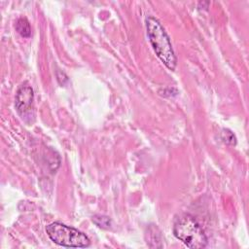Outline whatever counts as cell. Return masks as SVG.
I'll return each instance as SVG.
<instances>
[{
  "mask_svg": "<svg viewBox=\"0 0 249 249\" xmlns=\"http://www.w3.org/2000/svg\"><path fill=\"white\" fill-rule=\"evenodd\" d=\"M146 29L150 43L158 57L169 70H174L176 56L170 39L160 22L153 17H148L146 18Z\"/></svg>",
  "mask_w": 249,
  "mask_h": 249,
  "instance_id": "6da1fadb",
  "label": "cell"
},
{
  "mask_svg": "<svg viewBox=\"0 0 249 249\" xmlns=\"http://www.w3.org/2000/svg\"><path fill=\"white\" fill-rule=\"evenodd\" d=\"M173 233L189 248L200 249L207 245V238L203 230L190 214H182L176 218L173 225Z\"/></svg>",
  "mask_w": 249,
  "mask_h": 249,
  "instance_id": "7a4b0ae2",
  "label": "cell"
},
{
  "mask_svg": "<svg viewBox=\"0 0 249 249\" xmlns=\"http://www.w3.org/2000/svg\"><path fill=\"white\" fill-rule=\"evenodd\" d=\"M46 231L51 240L60 246L86 248L90 245V240L85 233L59 222L48 225Z\"/></svg>",
  "mask_w": 249,
  "mask_h": 249,
  "instance_id": "3957f363",
  "label": "cell"
},
{
  "mask_svg": "<svg viewBox=\"0 0 249 249\" xmlns=\"http://www.w3.org/2000/svg\"><path fill=\"white\" fill-rule=\"evenodd\" d=\"M33 102V89L28 87H21L18 89L16 95V108L19 114L25 113Z\"/></svg>",
  "mask_w": 249,
  "mask_h": 249,
  "instance_id": "277c9868",
  "label": "cell"
},
{
  "mask_svg": "<svg viewBox=\"0 0 249 249\" xmlns=\"http://www.w3.org/2000/svg\"><path fill=\"white\" fill-rule=\"evenodd\" d=\"M16 29L22 37L28 38L31 35V27L25 18H20L18 19L16 23Z\"/></svg>",
  "mask_w": 249,
  "mask_h": 249,
  "instance_id": "5b68a950",
  "label": "cell"
},
{
  "mask_svg": "<svg viewBox=\"0 0 249 249\" xmlns=\"http://www.w3.org/2000/svg\"><path fill=\"white\" fill-rule=\"evenodd\" d=\"M93 223L102 229H109L111 227V220L107 216L103 215H97L92 218Z\"/></svg>",
  "mask_w": 249,
  "mask_h": 249,
  "instance_id": "8992f818",
  "label": "cell"
},
{
  "mask_svg": "<svg viewBox=\"0 0 249 249\" xmlns=\"http://www.w3.org/2000/svg\"><path fill=\"white\" fill-rule=\"evenodd\" d=\"M222 139L224 140L225 143L230 144V145H235V143H236V138H235L234 134L229 129H223Z\"/></svg>",
  "mask_w": 249,
  "mask_h": 249,
  "instance_id": "52a82bcc",
  "label": "cell"
}]
</instances>
